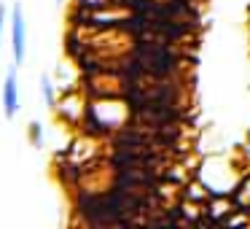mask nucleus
<instances>
[{"label":"nucleus","instance_id":"nucleus-1","mask_svg":"<svg viewBox=\"0 0 250 229\" xmlns=\"http://www.w3.org/2000/svg\"><path fill=\"white\" fill-rule=\"evenodd\" d=\"M11 49H14V62L22 65L24 62V51H27V24L22 17V6H14L11 11Z\"/></svg>","mask_w":250,"mask_h":229},{"label":"nucleus","instance_id":"nucleus-2","mask_svg":"<svg viewBox=\"0 0 250 229\" xmlns=\"http://www.w3.org/2000/svg\"><path fill=\"white\" fill-rule=\"evenodd\" d=\"M19 68V65H17ZM17 68H8L6 81H3V114L11 121L14 116L19 114L22 103H19V81H17Z\"/></svg>","mask_w":250,"mask_h":229},{"label":"nucleus","instance_id":"nucleus-3","mask_svg":"<svg viewBox=\"0 0 250 229\" xmlns=\"http://www.w3.org/2000/svg\"><path fill=\"white\" fill-rule=\"evenodd\" d=\"M41 92H43V100L49 108H57V92H54V81L49 76L41 78Z\"/></svg>","mask_w":250,"mask_h":229},{"label":"nucleus","instance_id":"nucleus-4","mask_svg":"<svg viewBox=\"0 0 250 229\" xmlns=\"http://www.w3.org/2000/svg\"><path fill=\"white\" fill-rule=\"evenodd\" d=\"M27 137H30V143H33L35 148L43 146V127H41V121H30V127H27Z\"/></svg>","mask_w":250,"mask_h":229},{"label":"nucleus","instance_id":"nucleus-5","mask_svg":"<svg viewBox=\"0 0 250 229\" xmlns=\"http://www.w3.org/2000/svg\"><path fill=\"white\" fill-rule=\"evenodd\" d=\"M3 24H6V6L0 3V49H3Z\"/></svg>","mask_w":250,"mask_h":229},{"label":"nucleus","instance_id":"nucleus-6","mask_svg":"<svg viewBox=\"0 0 250 229\" xmlns=\"http://www.w3.org/2000/svg\"><path fill=\"white\" fill-rule=\"evenodd\" d=\"M60 3H62V0H57V6H60Z\"/></svg>","mask_w":250,"mask_h":229}]
</instances>
